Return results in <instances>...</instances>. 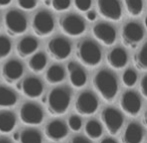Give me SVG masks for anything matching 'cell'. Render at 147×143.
Listing matches in <instances>:
<instances>
[{
	"instance_id": "obj_1",
	"label": "cell",
	"mask_w": 147,
	"mask_h": 143,
	"mask_svg": "<svg viewBox=\"0 0 147 143\" xmlns=\"http://www.w3.org/2000/svg\"><path fill=\"white\" fill-rule=\"evenodd\" d=\"M49 114L53 116L63 115L68 110L71 102V90L67 86L52 88L43 98Z\"/></svg>"
},
{
	"instance_id": "obj_2",
	"label": "cell",
	"mask_w": 147,
	"mask_h": 143,
	"mask_svg": "<svg viewBox=\"0 0 147 143\" xmlns=\"http://www.w3.org/2000/svg\"><path fill=\"white\" fill-rule=\"evenodd\" d=\"M93 86L105 101L111 102L118 92L117 77L111 70L101 69L93 77Z\"/></svg>"
},
{
	"instance_id": "obj_3",
	"label": "cell",
	"mask_w": 147,
	"mask_h": 143,
	"mask_svg": "<svg viewBox=\"0 0 147 143\" xmlns=\"http://www.w3.org/2000/svg\"><path fill=\"white\" fill-rule=\"evenodd\" d=\"M76 56L83 65L95 67L101 62L102 52L95 41L91 39H82L76 44Z\"/></svg>"
},
{
	"instance_id": "obj_4",
	"label": "cell",
	"mask_w": 147,
	"mask_h": 143,
	"mask_svg": "<svg viewBox=\"0 0 147 143\" xmlns=\"http://www.w3.org/2000/svg\"><path fill=\"white\" fill-rule=\"evenodd\" d=\"M4 22L6 31L12 37L22 35L27 30V19L20 10L11 9L7 11Z\"/></svg>"
},
{
	"instance_id": "obj_5",
	"label": "cell",
	"mask_w": 147,
	"mask_h": 143,
	"mask_svg": "<svg viewBox=\"0 0 147 143\" xmlns=\"http://www.w3.org/2000/svg\"><path fill=\"white\" fill-rule=\"evenodd\" d=\"M34 34L38 37H47L53 32L55 27L54 18L47 10H40L34 15L31 22Z\"/></svg>"
},
{
	"instance_id": "obj_6",
	"label": "cell",
	"mask_w": 147,
	"mask_h": 143,
	"mask_svg": "<svg viewBox=\"0 0 147 143\" xmlns=\"http://www.w3.org/2000/svg\"><path fill=\"white\" fill-rule=\"evenodd\" d=\"M59 27L68 36L77 37L85 32L86 24L81 16L69 13L59 18Z\"/></svg>"
},
{
	"instance_id": "obj_7",
	"label": "cell",
	"mask_w": 147,
	"mask_h": 143,
	"mask_svg": "<svg viewBox=\"0 0 147 143\" xmlns=\"http://www.w3.org/2000/svg\"><path fill=\"white\" fill-rule=\"evenodd\" d=\"M19 118L26 125H39L44 119L43 108L36 102H24L19 109Z\"/></svg>"
},
{
	"instance_id": "obj_8",
	"label": "cell",
	"mask_w": 147,
	"mask_h": 143,
	"mask_svg": "<svg viewBox=\"0 0 147 143\" xmlns=\"http://www.w3.org/2000/svg\"><path fill=\"white\" fill-rule=\"evenodd\" d=\"M72 46L67 38L56 36L49 40L47 43V53L52 59L57 61H63L70 56Z\"/></svg>"
},
{
	"instance_id": "obj_9",
	"label": "cell",
	"mask_w": 147,
	"mask_h": 143,
	"mask_svg": "<svg viewBox=\"0 0 147 143\" xmlns=\"http://www.w3.org/2000/svg\"><path fill=\"white\" fill-rule=\"evenodd\" d=\"M99 106L98 98L90 90H85L79 93L75 100V110L80 115H92L97 111Z\"/></svg>"
},
{
	"instance_id": "obj_10",
	"label": "cell",
	"mask_w": 147,
	"mask_h": 143,
	"mask_svg": "<svg viewBox=\"0 0 147 143\" xmlns=\"http://www.w3.org/2000/svg\"><path fill=\"white\" fill-rule=\"evenodd\" d=\"M144 37L143 28L137 22L129 21L122 27V43L128 48H136Z\"/></svg>"
},
{
	"instance_id": "obj_11",
	"label": "cell",
	"mask_w": 147,
	"mask_h": 143,
	"mask_svg": "<svg viewBox=\"0 0 147 143\" xmlns=\"http://www.w3.org/2000/svg\"><path fill=\"white\" fill-rule=\"evenodd\" d=\"M101 121L111 135H116L123 126L122 113L114 107H106L101 112Z\"/></svg>"
},
{
	"instance_id": "obj_12",
	"label": "cell",
	"mask_w": 147,
	"mask_h": 143,
	"mask_svg": "<svg viewBox=\"0 0 147 143\" xmlns=\"http://www.w3.org/2000/svg\"><path fill=\"white\" fill-rule=\"evenodd\" d=\"M119 105L126 114L135 117L141 110L142 101L137 92L133 90H126L120 96Z\"/></svg>"
},
{
	"instance_id": "obj_13",
	"label": "cell",
	"mask_w": 147,
	"mask_h": 143,
	"mask_svg": "<svg viewBox=\"0 0 147 143\" xmlns=\"http://www.w3.org/2000/svg\"><path fill=\"white\" fill-rule=\"evenodd\" d=\"M16 88L28 98H38L43 93V83L36 76H27L19 80Z\"/></svg>"
},
{
	"instance_id": "obj_14",
	"label": "cell",
	"mask_w": 147,
	"mask_h": 143,
	"mask_svg": "<svg viewBox=\"0 0 147 143\" xmlns=\"http://www.w3.org/2000/svg\"><path fill=\"white\" fill-rule=\"evenodd\" d=\"M97 8L100 15L110 21L121 19L122 7L119 0H97Z\"/></svg>"
},
{
	"instance_id": "obj_15",
	"label": "cell",
	"mask_w": 147,
	"mask_h": 143,
	"mask_svg": "<svg viewBox=\"0 0 147 143\" xmlns=\"http://www.w3.org/2000/svg\"><path fill=\"white\" fill-rule=\"evenodd\" d=\"M92 33L99 42L106 46L114 44L116 41V29L105 22H99L95 24L92 28Z\"/></svg>"
},
{
	"instance_id": "obj_16",
	"label": "cell",
	"mask_w": 147,
	"mask_h": 143,
	"mask_svg": "<svg viewBox=\"0 0 147 143\" xmlns=\"http://www.w3.org/2000/svg\"><path fill=\"white\" fill-rule=\"evenodd\" d=\"M44 133L49 140L58 142L63 140L68 134V126L60 119H53L45 125Z\"/></svg>"
},
{
	"instance_id": "obj_17",
	"label": "cell",
	"mask_w": 147,
	"mask_h": 143,
	"mask_svg": "<svg viewBox=\"0 0 147 143\" xmlns=\"http://www.w3.org/2000/svg\"><path fill=\"white\" fill-rule=\"evenodd\" d=\"M23 72V64L19 60L10 59L2 67V77L8 84H12L22 77Z\"/></svg>"
},
{
	"instance_id": "obj_18",
	"label": "cell",
	"mask_w": 147,
	"mask_h": 143,
	"mask_svg": "<svg viewBox=\"0 0 147 143\" xmlns=\"http://www.w3.org/2000/svg\"><path fill=\"white\" fill-rule=\"evenodd\" d=\"M67 71L69 74L70 83L75 88H81L87 82V75L85 70L80 64L75 61H70L67 64Z\"/></svg>"
},
{
	"instance_id": "obj_19",
	"label": "cell",
	"mask_w": 147,
	"mask_h": 143,
	"mask_svg": "<svg viewBox=\"0 0 147 143\" xmlns=\"http://www.w3.org/2000/svg\"><path fill=\"white\" fill-rule=\"evenodd\" d=\"M17 143H43V136L39 129L33 127L21 128L13 134Z\"/></svg>"
},
{
	"instance_id": "obj_20",
	"label": "cell",
	"mask_w": 147,
	"mask_h": 143,
	"mask_svg": "<svg viewBox=\"0 0 147 143\" xmlns=\"http://www.w3.org/2000/svg\"><path fill=\"white\" fill-rule=\"evenodd\" d=\"M144 131L139 123L130 122L126 126L121 135L122 143H141L143 140Z\"/></svg>"
},
{
	"instance_id": "obj_21",
	"label": "cell",
	"mask_w": 147,
	"mask_h": 143,
	"mask_svg": "<svg viewBox=\"0 0 147 143\" xmlns=\"http://www.w3.org/2000/svg\"><path fill=\"white\" fill-rule=\"evenodd\" d=\"M106 61L114 69H122L128 62L127 52L121 47H114L106 55Z\"/></svg>"
},
{
	"instance_id": "obj_22",
	"label": "cell",
	"mask_w": 147,
	"mask_h": 143,
	"mask_svg": "<svg viewBox=\"0 0 147 143\" xmlns=\"http://www.w3.org/2000/svg\"><path fill=\"white\" fill-rule=\"evenodd\" d=\"M39 46V42L35 37L25 36L19 40L16 45V53L21 58H26L32 55L37 50Z\"/></svg>"
},
{
	"instance_id": "obj_23",
	"label": "cell",
	"mask_w": 147,
	"mask_h": 143,
	"mask_svg": "<svg viewBox=\"0 0 147 143\" xmlns=\"http://www.w3.org/2000/svg\"><path fill=\"white\" fill-rule=\"evenodd\" d=\"M16 115L10 110H0V132L9 133L16 126Z\"/></svg>"
},
{
	"instance_id": "obj_24",
	"label": "cell",
	"mask_w": 147,
	"mask_h": 143,
	"mask_svg": "<svg viewBox=\"0 0 147 143\" xmlns=\"http://www.w3.org/2000/svg\"><path fill=\"white\" fill-rule=\"evenodd\" d=\"M17 94L13 89L0 85V108L12 107L17 103Z\"/></svg>"
},
{
	"instance_id": "obj_25",
	"label": "cell",
	"mask_w": 147,
	"mask_h": 143,
	"mask_svg": "<svg viewBox=\"0 0 147 143\" xmlns=\"http://www.w3.org/2000/svg\"><path fill=\"white\" fill-rule=\"evenodd\" d=\"M65 76L66 73L64 68L59 64H53L46 70L45 79L50 84H57L63 81L65 79Z\"/></svg>"
},
{
	"instance_id": "obj_26",
	"label": "cell",
	"mask_w": 147,
	"mask_h": 143,
	"mask_svg": "<svg viewBox=\"0 0 147 143\" xmlns=\"http://www.w3.org/2000/svg\"><path fill=\"white\" fill-rule=\"evenodd\" d=\"M47 64V56L44 52H37L28 60V67L35 73H40L44 70Z\"/></svg>"
},
{
	"instance_id": "obj_27",
	"label": "cell",
	"mask_w": 147,
	"mask_h": 143,
	"mask_svg": "<svg viewBox=\"0 0 147 143\" xmlns=\"http://www.w3.org/2000/svg\"><path fill=\"white\" fill-rule=\"evenodd\" d=\"M85 133L91 139H98L103 133L101 123L96 119H90L85 124Z\"/></svg>"
},
{
	"instance_id": "obj_28",
	"label": "cell",
	"mask_w": 147,
	"mask_h": 143,
	"mask_svg": "<svg viewBox=\"0 0 147 143\" xmlns=\"http://www.w3.org/2000/svg\"><path fill=\"white\" fill-rule=\"evenodd\" d=\"M134 64L139 70H147V42L144 43L134 54Z\"/></svg>"
},
{
	"instance_id": "obj_29",
	"label": "cell",
	"mask_w": 147,
	"mask_h": 143,
	"mask_svg": "<svg viewBox=\"0 0 147 143\" xmlns=\"http://www.w3.org/2000/svg\"><path fill=\"white\" fill-rule=\"evenodd\" d=\"M126 10L131 16L140 15L143 11V0H124Z\"/></svg>"
},
{
	"instance_id": "obj_30",
	"label": "cell",
	"mask_w": 147,
	"mask_h": 143,
	"mask_svg": "<svg viewBox=\"0 0 147 143\" xmlns=\"http://www.w3.org/2000/svg\"><path fill=\"white\" fill-rule=\"evenodd\" d=\"M138 79V75L132 68H128L122 74V82L125 86L133 87L136 84Z\"/></svg>"
},
{
	"instance_id": "obj_31",
	"label": "cell",
	"mask_w": 147,
	"mask_h": 143,
	"mask_svg": "<svg viewBox=\"0 0 147 143\" xmlns=\"http://www.w3.org/2000/svg\"><path fill=\"white\" fill-rule=\"evenodd\" d=\"M12 48L11 41L4 35H0V60L4 59L10 54Z\"/></svg>"
},
{
	"instance_id": "obj_32",
	"label": "cell",
	"mask_w": 147,
	"mask_h": 143,
	"mask_svg": "<svg viewBox=\"0 0 147 143\" xmlns=\"http://www.w3.org/2000/svg\"><path fill=\"white\" fill-rule=\"evenodd\" d=\"M51 6L55 11H66L71 6V0H51Z\"/></svg>"
},
{
	"instance_id": "obj_33",
	"label": "cell",
	"mask_w": 147,
	"mask_h": 143,
	"mask_svg": "<svg viewBox=\"0 0 147 143\" xmlns=\"http://www.w3.org/2000/svg\"><path fill=\"white\" fill-rule=\"evenodd\" d=\"M68 126L72 131H79L82 127V119L78 115H71L68 118Z\"/></svg>"
},
{
	"instance_id": "obj_34",
	"label": "cell",
	"mask_w": 147,
	"mask_h": 143,
	"mask_svg": "<svg viewBox=\"0 0 147 143\" xmlns=\"http://www.w3.org/2000/svg\"><path fill=\"white\" fill-rule=\"evenodd\" d=\"M74 5L79 11L87 12L92 5V0H74Z\"/></svg>"
},
{
	"instance_id": "obj_35",
	"label": "cell",
	"mask_w": 147,
	"mask_h": 143,
	"mask_svg": "<svg viewBox=\"0 0 147 143\" xmlns=\"http://www.w3.org/2000/svg\"><path fill=\"white\" fill-rule=\"evenodd\" d=\"M17 4L23 10H32L37 6V0H17Z\"/></svg>"
},
{
	"instance_id": "obj_36",
	"label": "cell",
	"mask_w": 147,
	"mask_h": 143,
	"mask_svg": "<svg viewBox=\"0 0 147 143\" xmlns=\"http://www.w3.org/2000/svg\"><path fill=\"white\" fill-rule=\"evenodd\" d=\"M68 143H91V141L83 135H74L70 138Z\"/></svg>"
},
{
	"instance_id": "obj_37",
	"label": "cell",
	"mask_w": 147,
	"mask_h": 143,
	"mask_svg": "<svg viewBox=\"0 0 147 143\" xmlns=\"http://www.w3.org/2000/svg\"><path fill=\"white\" fill-rule=\"evenodd\" d=\"M140 92L145 98H147V74L142 77L140 81Z\"/></svg>"
},
{
	"instance_id": "obj_38",
	"label": "cell",
	"mask_w": 147,
	"mask_h": 143,
	"mask_svg": "<svg viewBox=\"0 0 147 143\" xmlns=\"http://www.w3.org/2000/svg\"><path fill=\"white\" fill-rule=\"evenodd\" d=\"M96 17H97V14L95 11H93V10H88L87 12H86V18H87L88 21H95L96 20Z\"/></svg>"
},
{
	"instance_id": "obj_39",
	"label": "cell",
	"mask_w": 147,
	"mask_h": 143,
	"mask_svg": "<svg viewBox=\"0 0 147 143\" xmlns=\"http://www.w3.org/2000/svg\"><path fill=\"white\" fill-rule=\"evenodd\" d=\"M100 143H117V141L112 137H105L101 140Z\"/></svg>"
},
{
	"instance_id": "obj_40",
	"label": "cell",
	"mask_w": 147,
	"mask_h": 143,
	"mask_svg": "<svg viewBox=\"0 0 147 143\" xmlns=\"http://www.w3.org/2000/svg\"><path fill=\"white\" fill-rule=\"evenodd\" d=\"M12 2V0H0V7H6Z\"/></svg>"
},
{
	"instance_id": "obj_41",
	"label": "cell",
	"mask_w": 147,
	"mask_h": 143,
	"mask_svg": "<svg viewBox=\"0 0 147 143\" xmlns=\"http://www.w3.org/2000/svg\"><path fill=\"white\" fill-rule=\"evenodd\" d=\"M0 143H12V141L6 136H0Z\"/></svg>"
},
{
	"instance_id": "obj_42",
	"label": "cell",
	"mask_w": 147,
	"mask_h": 143,
	"mask_svg": "<svg viewBox=\"0 0 147 143\" xmlns=\"http://www.w3.org/2000/svg\"><path fill=\"white\" fill-rule=\"evenodd\" d=\"M143 124L147 127V108L145 109V111L143 113Z\"/></svg>"
},
{
	"instance_id": "obj_43",
	"label": "cell",
	"mask_w": 147,
	"mask_h": 143,
	"mask_svg": "<svg viewBox=\"0 0 147 143\" xmlns=\"http://www.w3.org/2000/svg\"><path fill=\"white\" fill-rule=\"evenodd\" d=\"M44 4L46 6H50L51 5V0H44Z\"/></svg>"
},
{
	"instance_id": "obj_44",
	"label": "cell",
	"mask_w": 147,
	"mask_h": 143,
	"mask_svg": "<svg viewBox=\"0 0 147 143\" xmlns=\"http://www.w3.org/2000/svg\"><path fill=\"white\" fill-rule=\"evenodd\" d=\"M144 25H145V27L147 28V16L145 17V19H144Z\"/></svg>"
},
{
	"instance_id": "obj_45",
	"label": "cell",
	"mask_w": 147,
	"mask_h": 143,
	"mask_svg": "<svg viewBox=\"0 0 147 143\" xmlns=\"http://www.w3.org/2000/svg\"><path fill=\"white\" fill-rule=\"evenodd\" d=\"M0 27H1V24H0Z\"/></svg>"
},
{
	"instance_id": "obj_46",
	"label": "cell",
	"mask_w": 147,
	"mask_h": 143,
	"mask_svg": "<svg viewBox=\"0 0 147 143\" xmlns=\"http://www.w3.org/2000/svg\"><path fill=\"white\" fill-rule=\"evenodd\" d=\"M145 143H147V140H146V142H145Z\"/></svg>"
}]
</instances>
